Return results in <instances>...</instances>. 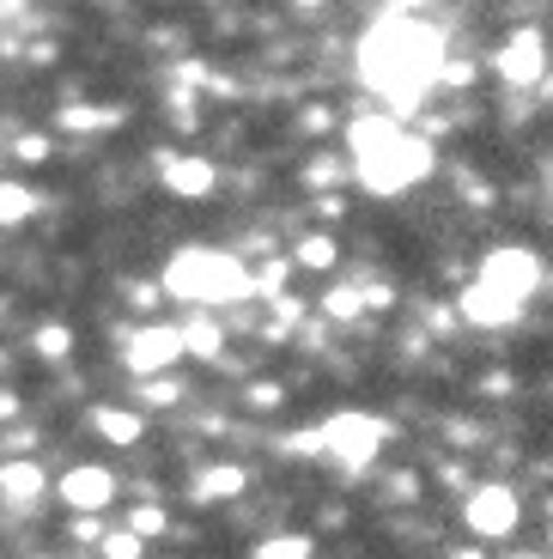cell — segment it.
<instances>
[{
	"label": "cell",
	"instance_id": "6da1fadb",
	"mask_svg": "<svg viewBox=\"0 0 553 559\" xmlns=\"http://www.w3.org/2000/svg\"><path fill=\"white\" fill-rule=\"evenodd\" d=\"M360 80L377 92V104H389V116H408L432 98V85H444V31L426 25L420 13H389L377 25H365L360 37Z\"/></svg>",
	"mask_w": 553,
	"mask_h": 559
},
{
	"label": "cell",
	"instance_id": "7a4b0ae2",
	"mask_svg": "<svg viewBox=\"0 0 553 559\" xmlns=\"http://www.w3.org/2000/svg\"><path fill=\"white\" fill-rule=\"evenodd\" d=\"M432 165H438L432 140H420L401 116L360 110L346 122V170L360 177L365 195H377V201L408 195V189H420L432 177Z\"/></svg>",
	"mask_w": 553,
	"mask_h": 559
},
{
	"label": "cell",
	"instance_id": "3957f363",
	"mask_svg": "<svg viewBox=\"0 0 553 559\" xmlns=\"http://www.w3.org/2000/svg\"><path fill=\"white\" fill-rule=\"evenodd\" d=\"M158 293L177 298V305L220 310V305H244V298H256V274H249V262L232 255V250L183 243V250L165 262V274H158Z\"/></svg>",
	"mask_w": 553,
	"mask_h": 559
},
{
	"label": "cell",
	"instance_id": "277c9868",
	"mask_svg": "<svg viewBox=\"0 0 553 559\" xmlns=\"http://www.w3.org/2000/svg\"><path fill=\"white\" fill-rule=\"evenodd\" d=\"M317 444L329 462H341L346 475H365L377 456H384L389 444V426L377 414H365V407H341V414H329L317 426Z\"/></svg>",
	"mask_w": 553,
	"mask_h": 559
},
{
	"label": "cell",
	"instance_id": "5b68a950",
	"mask_svg": "<svg viewBox=\"0 0 553 559\" xmlns=\"http://www.w3.org/2000/svg\"><path fill=\"white\" fill-rule=\"evenodd\" d=\"M474 280L493 286L498 298H511V305L529 310V298H536V286H541V255L523 250V243H498V250H486V262H481Z\"/></svg>",
	"mask_w": 553,
	"mask_h": 559
},
{
	"label": "cell",
	"instance_id": "8992f818",
	"mask_svg": "<svg viewBox=\"0 0 553 559\" xmlns=\"http://www.w3.org/2000/svg\"><path fill=\"white\" fill-rule=\"evenodd\" d=\"M462 523H469L481 542H505V535H517V523H523V499H517L505 480H481V487H469V499H462Z\"/></svg>",
	"mask_w": 553,
	"mask_h": 559
},
{
	"label": "cell",
	"instance_id": "52a82bcc",
	"mask_svg": "<svg viewBox=\"0 0 553 559\" xmlns=\"http://www.w3.org/2000/svg\"><path fill=\"white\" fill-rule=\"evenodd\" d=\"M122 365L134 378H165L183 365V329L177 322H146L134 335H122Z\"/></svg>",
	"mask_w": 553,
	"mask_h": 559
},
{
	"label": "cell",
	"instance_id": "ba28073f",
	"mask_svg": "<svg viewBox=\"0 0 553 559\" xmlns=\"http://www.w3.org/2000/svg\"><path fill=\"white\" fill-rule=\"evenodd\" d=\"M548 37H541L536 25H523V31H511V37L493 49V73L505 85H523V92H536L541 80H548Z\"/></svg>",
	"mask_w": 553,
	"mask_h": 559
},
{
	"label": "cell",
	"instance_id": "9c48e42d",
	"mask_svg": "<svg viewBox=\"0 0 553 559\" xmlns=\"http://www.w3.org/2000/svg\"><path fill=\"white\" fill-rule=\"evenodd\" d=\"M56 499L68 504L73 518H97V511L116 499V475L104 468V462H73L68 475L56 480Z\"/></svg>",
	"mask_w": 553,
	"mask_h": 559
},
{
	"label": "cell",
	"instance_id": "30bf717a",
	"mask_svg": "<svg viewBox=\"0 0 553 559\" xmlns=\"http://www.w3.org/2000/svg\"><path fill=\"white\" fill-rule=\"evenodd\" d=\"M158 182L177 201H208L220 189V170H213V158H195V153H158Z\"/></svg>",
	"mask_w": 553,
	"mask_h": 559
},
{
	"label": "cell",
	"instance_id": "8fae6325",
	"mask_svg": "<svg viewBox=\"0 0 553 559\" xmlns=\"http://www.w3.org/2000/svg\"><path fill=\"white\" fill-rule=\"evenodd\" d=\"M49 499V475H43L37 456H7L0 462V504H13V511H37Z\"/></svg>",
	"mask_w": 553,
	"mask_h": 559
},
{
	"label": "cell",
	"instance_id": "7c38bea8",
	"mask_svg": "<svg viewBox=\"0 0 553 559\" xmlns=\"http://www.w3.org/2000/svg\"><path fill=\"white\" fill-rule=\"evenodd\" d=\"M457 305H462V322H474V329H486V335H498V329H517V322H523V305L498 298L493 286H481V280H469V293H462Z\"/></svg>",
	"mask_w": 553,
	"mask_h": 559
},
{
	"label": "cell",
	"instance_id": "4fadbf2b",
	"mask_svg": "<svg viewBox=\"0 0 553 559\" xmlns=\"http://www.w3.org/2000/svg\"><path fill=\"white\" fill-rule=\"evenodd\" d=\"M92 432L104 438V444H116V450H134L140 438H146V419H140V407L97 402V407H92Z\"/></svg>",
	"mask_w": 553,
	"mask_h": 559
},
{
	"label": "cell",
	"instance_id": "5bb4252c",
	"mask_svg": "<svg viewBox=\"0 0 553 559\" xmlns=\"http://www.w3.org/2000/svg\"><path fill=\"white\" fill-rule=\"evenodd\" d=\"M244 487H249V475L237 468V462H213L208 475H195L189 499H195V504H225V499H237Z\"/></svg>",
	"mask_w": 553,
	"mask_h": 559
},
{
	"label": "cell",
	"instance_id": "9a60e30c",
	"mask_svg": "<svg viewBox=\"0 0 553 559\" xmlns=\"http://www.w3.org/2000/svg\"><path fill=\"white\" fill-rule=\"evenodd\" d=\"M177 329H183V359H220V353H225V329H220V317H213V310L177 322Z\"/></svg>",
	"mask_w": 553,
	"mask_h": 559
},
{
	"label": "cell",
	"instance_id": "2e32d148",
	"mask_svg": "<svg viewBox=\"0 0 553 559\" xmlns=\"http://www.w3.org/2000/svg\"><path fill=\"white\" fill-rule=\"evenodd\" d=\"M31 353H37L43 365L73 359V329L68 322H37V329H31Z\"/></svg>",
	"mask_w": 553,
	"mask_h": 559
},
{
	"label": "cell",
	"instance_id": "e0dca14e",
	"mask_svg": "<svg viewBox=\"0 0 553 559\" xmlns=\"http://www.w3.org/2000/svg\"><path fill=\"white\" fill-rule=\"evenodd\" d=\"M292 262H298V267H317V274H329V267L341 262V243H334V231H310V238L292 243Z\"/></svg>",
	"mask_w": 553,
	"mask_h": 559
},
{
	"label": "cell",
	"instance_id": "ac0fdd59",
	"mask_svg": "<svg viewBox=\"0 0 553 559\" xmlns=\"http://www.w3.org/2000/svg\"><path fill=\"white\" fill-rule=\"evenodd\" d=\"M37 189H25V182H7L0 177V225H25V219H37Z\"/></svg>",
	"mask_w": 553,
	"mask_h": 559
},
{
	"label": "cell",
	"instance_id": "d6986e66",
	"mask_svg": "<svg viewBox=\"0 0 553 559\" xmlns=\"http://www.w3.org/2000/svg\"><path fill=\"white\" fill-rule=\"evenodd\" d=\"M134 402L140 407H177L183 402V383L170 378V371H165V378H134Z\"/></svg>",
	"mask_w": 553,
	"mask_h": 559
},
{
	"label": "cell",
	"instance_id": "ffe728a7",
	"mask_svg": "<svg viewBox=\"0 0 553 559\" xmlns=\"http://www.w3.org/2000/svg\"><path fill=\"white\" fill-rule=\"evenodd\" d=\"M249 559H310V535H268L249 547Z\"/></svg>",
	"mask_w": 553,
	"mask_h": 559
},
{
	"label": "cell",
	"instance_id": "44dd1931",
	"mask_svg": "<svg viewBox=\"0 0 553 559\" xmlns=\"http://www.w3.org/2000/svg\"><path fill=\"white\" fill-rule=\"evenodd\" d=\"M128 530H134L140 542H158V535L170 530V518H165V504H153V499H146V504H134V511H128Z\"/></svg>",
	"mask_w": 553,
	"mask_h": 559
},
{
	"label": "cell",
	"instance_id": "7402d4cb",
	"mask_svg": "<svg viewBox=\"0 0 553 559\" xmlns=\"http://www.w3.org/2000/svg\"><path fill=\"white\" fill-rule=\"evenodd\" d=\"M365 310V293H353V286H334L329 298H322V317H334V322H353Z\"/></svg>",
	"mask_w": 553,
	"mask_h": 559
},
{
	"label": "cell",
	"instance_id": "603a6c76",
	"mask_svg": "<svg viewBox=\"0 0 553 559\" xmlns=\"http://www.w3.org/2000/svg\"><path fill=\"white\" fill-rule=\"evenodd\" d=\"M104 559H146V542H140L134 530H116V535H104Z\"/></svg>",
	"mask_w": 553,
	"mask_h": 559
},
{
	"label": "cell",
	"instance_id": "cb8c5ba5",
	"mask_svg": "<svg viewBox=\"0 0 553 559\" xmlns=\"http://www.w3.org/2000/svg\"><path fill=\"white\" fill-rule=\"evenodd\" d=\"M298 317H305V310H298V298H274V317H268V341H286L292 329H298Z\"/></svg>",
	"mask_w": 553,
	"mask_h": 559
},
{
	"label": "cell",
	"instance_id": "d4e9b609",
	"mask_svg": "<svg viewBox=\"0 0 553 559\" xmlns=\"http://www.w3.org/2000/svg\"><path fill=\"white\" fill-rule=\"evenodd\" d=\"M49 153H56V140H49V134H19V140H13V158H19V165H43Z\"/></svg>",
	"mask_w": 553,
	"mask_h": 559
},
{
	"label": "cell",
	"instance_id": "484cf974",
	"mask_svg": "<svg viewBox=\"0 0 553 559\" xmlns=\"http://www.w3.org/2000/svg\"><path fill=\"white\" fill-rule=\"evenodd\" d=\"M280 402H286L280 383H256V390H249V407H262V414H268V407H280Z\"/></svg>",
	"mask_w": 553,
	"mask_h": 559
},
{
	"label": "cell",
	"instance_id": "4316f807",
	"mask_svg": "<svg viewBox=\"0 0 553 559\" xmlns=\"http://www.w3.org/2000/svg\"><path fill=\"white\" fill-rule=\"evenodd\" d=\"M73 542H104V530H97V518H73Z\"/></svg>",
	"mask_w": 553,
	"mask_h": 559
},
{
	"label": "cell",
	"instance_id": "83f0119b",
	"mask_svg": "<svg viewBox=\"0 0 553 559\" xmlns=\"http://www.w3.org/2000/svg\"><path fill=\"white\" fill-rule=\"evenodd\" d=\"M19 407H25V402H19L13 390H0V426H7V419H19Z\"/></svg>",
	"mask_w": 553,
	"mask_h": 559
},
{
	"label": "cell",
	"instance_id": "f1b7e54d",
	"mask_svg": "<svg viewBox=\"0 0 553 559\" xmlns=\"http://www.w3.org/2000/svg\"><path fill=\"white\" fill-rule=\"evenodd\" d=\"M128 298H134V310H153V298H158V286H134V293H128Z\"/></svg>",
	"mask_w": 553,
	"mask_h": 559
},
{
	"label": "cell",
	"instance_id": "f546056e",
	"mask_svg": "<svg viewBox=\"0 0 553 559\" xmlns=\"http://www.w3.org/2000/svg\"><path fill=\"white\" fill-rule=\"evenodd\" d=\"M286 7H298V13H317V7H329V0H286Z\"/></svg>",
	"mask_w": 553,
	"mask_h": 559
},
{
	"label": "cell",
	"instance_id": "4dcf8cb0",
	"mask_svg": "<svg viewBox=\"0 0 553 559\" xmlns=\"http://www.w3.org/2000/svg\"><path fill=\"white\" fill-rule=\"evenodd\" d=\"M541 92H548V98H553V68H548V80H541Z\"/></svg>",
	"mask_w": 553,
	"mask_h": 559
},
{
	"label": "cell",
	"instance_id": "1f68e13d",
	"mask_svg": "<svg viewBox=\"0 0 553 559\" xmlns=\"http://www.w3.org/2000/svg\"><path fill=\"white\" fill-rule=\"evenodd\" d=\"M511 559H541V554H511Z\"/></svg>",
	"mask_w": 553,
	"mask_h": 559
},
{
	"label": "cell",
	"instance_id": "d6a6232c",
	"mask_svg": "<svg viewBox=\"0 0 553 559\" xmlns=\"http://www.w3.org/2000/svg\"><path fill=\"white\" fill-rule=\"evenodd\" d=\"M548 547H553V535H548Z\"/></svg>",
	"mask_w": 553,
	"mask_h": 559
}]
</instances>
